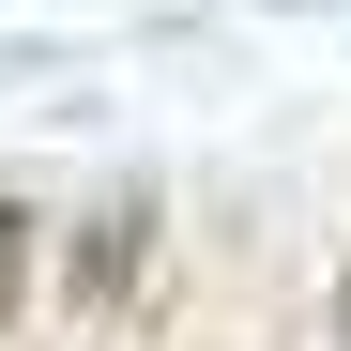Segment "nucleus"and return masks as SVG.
<instances>
[{
	"mask_svg": "<svg viewBox=\"0 0 351 351\" xmlns=\"http://www.w3.org/2000/svg\"><path fill=\"white\" fill-rule=\"evenodd\" d=\"M138 245H153V199H107L92 245H77V306H123V290H138Z\"/></svg>",
	"mask_w": 351,
	"mask_h": 351,
	"instance_id": "1",
	"label": "nucleus"
},
{
	"mask_svg": "<svg viewBox=\"0 0 351 351\" xmlns=\"http://www.w3.org/2000/svg\"><path fill=\"white\" fill-rule=\"evenodd\" d=\"M16 290H31V214L0 199V321H16Z\"/></svg>",
	"mask_w": 351,
	"mask_h": 351,
	"instance_id": "2",
	"label": "nucleus"
}]
</instances>
